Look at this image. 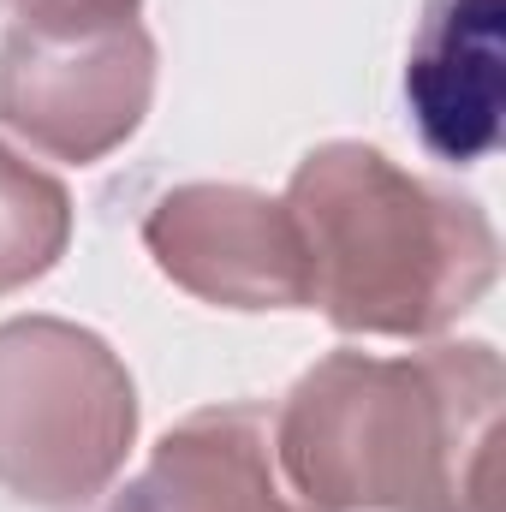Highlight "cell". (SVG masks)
Masks as SVG:
<instances>
[{
    "label": "cell",
    "mask_w": 506,
    "mask_h": 512,
    "mask_svg": "<svg viewBox=\"0 0 506 512\" xmlns=\"http://www.w3.org/2000/svg\"><path fill=\"white\" fill-rule=\"evenodd\" d=\"M149 36L137 24L90 36H24L0 42V120L48 155L96 161L131 137L149 102Z\"/></svg>",
    "instance_id": "277c9868"
},
{
    "label": "cell",
    "mask_w": 506,
    "mask_h": 512,
    "mask_svg": "<svg viewBox=\"0 0 506 512\" xmlns=\"http://www.w3.org/2000/svg\"><path fill=\"white\" fill-rule=\"evenodd\" d=\"M66 245V191L0 149V292L36 280Z\"/></svg>",
    "instance_id": "ba28073f"
},
{
    "label": "cell",
    "mask_w": 506,
    "mask_h": 512,
    "mask_svg": "<svg viewBox=\"0 0 506 512\" xmlns=\"http://www.w3.org/2000/svg\"><path fill=\"white\" fill-rule=\"evenodd\" d=\"M6 12L24 36H90L137 24V0H6Z\"/></svg>",
    "instance_id": "9c48e42d"
},
{
    "label": "cell",
    "mask_w": 506,
    "mask_h": 512,
    "mask_svg": "<svg viewBox=\"0 0 506 512\" xmlns=\"http://www.w3.org/2000/svg\"><path fill=\"white\" fill-rule=\"evenodd\" d=\"M286 215L310 262V298L352 334L441 328L495 274V239L471 203L393 173L381 149H316Z\"/></svg>",
    "instance_id": "6da1fadb"
},
{
    "label": "cell",
    "mask_w": 506,
    "mask_h": 512,
    "mask_svg": "<svg viewBox=\"0 0 506 512\" xmlns=\"http://www.w3.org/2000/svg\"><path fill=\"white\" fill-rule=\"evenodd\" d=\"M131 382L102 340L60 322L0 328V483L24 501H84L131 441Z\"/></svg>",
    "instance_id": "3957f363"
},
{
    "label": "cell",
    "mask_w": 506,
    "mask_h": 512,
    "mask_svg": "<svg viewBox=\"0 0 506 512\" xmlns=\"http://www.w3.org/2000/svg\"><path fill=\"white\" fill-rule=\"evenodd\" d=\"M143 239L173 280H185L203 298L239 310L310 304V262L298 227L286 203H268L256 191H221V185L173 191L149 215Z\"/></svg>",
    "instance_id": "5b68a950"
},
{
    "label": "cell",
    "mask_w": 506,
    "mask_h": 512,
    "mask_svg": "<svg viewBox=\"0 0 506 512\" xmlns=\"http://www.w3.org/2000/svg\"><path fill=\"white\" fill-rule=\"evenodd\" d=\"M483 346L423 364L328 358L310 370L280 423L292 489L316 512H465L459 477V387Z\"/></svg>",
    "instance_id": "7a4b0ae2"
},
{
    "label": "cell",
    "mask_w": 506,
    "mask_h": 512,
    "mask_svg": "<svg viewBox=\"0 0 506 512\" xmlns=\"http://www.w3.org/2000/svg\"><path fill=\"white\" fill-rule=\"evenodd\" d=\"M501 18L506 0H423L417 12L405 108L447 167H471L501 143Z\"/></svg>",
    "instance_id": "8992f818"
},
{
    "label": "cell",
    "mask_w": 506,
    "mask_h": 512,
    "mask_svg": "<svg viewBox=\"0 0 506 512\" xmlns=\"http://www.w3.org/2000/svg\"><path fill=\"white\" fill-rule=\"evenodd\" d=\"M114 512H286L268 477V417L256 405L191 417Z\"/></svg>",
    "instance_id": "52a82bcc"
}]
</instances>
